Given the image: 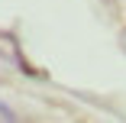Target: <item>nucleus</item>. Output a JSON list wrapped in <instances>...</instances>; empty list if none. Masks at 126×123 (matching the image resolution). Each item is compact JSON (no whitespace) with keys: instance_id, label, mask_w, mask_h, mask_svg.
Instances as JSON below:
<instances>
[{"instance_id":"f03ea898","label":"nucleus","mask_w":126,"mask_h":123,"mask_svg":"<svg viewBox=\"0 0 126 123\" xmlns=\"http://www.w3.org/2000/svg\"><path fill=\"white\" fill-rule=\"evenodd\" d=\"M0 123H16V113H13L7 104H0Z\"/></svg>"},{"instance_id":"f257e3e1","label":"nucleus","mask_w":126,"mask_h":123,"mask_svg":"<svg viewBox=\"0 0 126 123\" xmlns=\"http://www.w3.org/2000/svg\"><path fill=\"white\" fill-rule=\"evenodd\" d=\"M0 55H3V58H10L13 65H19L23 71H26V75H32V71L26 68V62H23V55H19V49H16L13 36H3V33H0Z\"/></svg>"}]
</instances>
